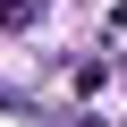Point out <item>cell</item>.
<instances>
[{
    "label": "cell",
    "mask_w": 127,
    "mask_h": 127,
    "mask_svg": "<svg viewBox=\"0 0 127 127\" xmlns=\"http://www.w3.org/2000/svg\"><path fill=\"white\" fill-rule=\"evenodd\" d=\"M34 9L42 0H0V26H34Z\"/></svg>",
    "instance_id": "cell-1"
}]
</instances>
